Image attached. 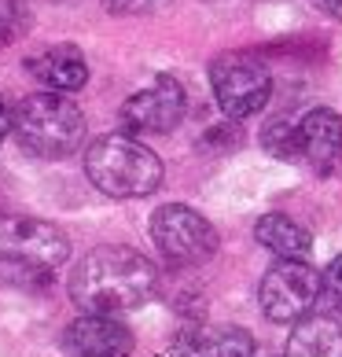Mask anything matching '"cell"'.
Returning a JSON list of instances; mask_svg holds the SVG:
<instances>
[{"mask_svg":"<svg viewBox=\"0 0 342 357\" xmlns=\"http://www.w3.org/2000/svg\"><path fill=\"white\" fill-rule=\"evenodd\" d=\"M11 133L37 158H67L85 144V114L70 96L33 92L11 111Z\"/></svg>","mask_w":342,"mask_h":357,"instance_id":"4","label":"cell"},{"mask_svg":"<svg viewBox=\"0 0 342 357\" xmlns=\"http://www.w3.org/2000/svg\"><path fill=\"white\" fill-rule=\"evenodd\" d=\"M320 295L342 302V255H339L332 266H327V273L320 276Z\"/></svg>","mask_w":342,"mask_h":357,"instance_id":"17","label":"cell"},{"mask_svg":"<svg viewBox=\"0 0 342 357\" xmlns=\"http://www.w3.org/2000/svg\"><path fill=\"white\" fill-rule=\"evenodd\" d=\"M67 291L77 310L96 317H118L151 302L159 291V273L148 255L133 247H96L74 266Z\"/></svg>","mask_w":342,"mask_h":357,"instance_id":"1","label":"cell"},{"mask_svg":"<svg viewBox=\"0 0 342 357\" xmlns=\"http://www.w3.org/2000/svg\"><path fill=\"white\" fill-rule=\"evenodd\" d=\"M70 258V240L52 221L0 214V276L11 284H45Z\"/></svg>","mask_w":342,"mask_h":357,"instance_id":"3","label":"cell"},{"mask_svg":"<svg viewBox=\"0 0 342 357\" xmlns=\"http://www.w3.org/2000/svg\"><path fill=\"white\" fill-rule=\"evenodd\" d=\"M291 162H302L317 177L342 169V118L332 107H313L291 122Z\"/></svg>","mask_w":342,"mask_h":357,"instance_id":"9","label":"cell"},{"mask_svg":"<svg viewBox=\"0 0 342 357\" xmlns=\"http://www.w3.org/2000/svg\"><path fill=\"white\" fill-rule=\"evenodd\" d=\"M254 240L280 258H306L313 250V236L306 225H298L287 214H265L254 225Z\"/></svg>","mask_w":342,"mask_h":357,"instance_id":"14","label":"cell"},{"mask_svg":"<svg viewBox=\"0 0 342 357\" xmlns=\"http://www.w3.org/2000/svg\"><path fill=\"white\" fill-rule=\"evenodd\" d=\"M210 85H214L221 114L232 118V122L258 114L272 96V74L251 52H221L210 63Z\"/></svg>","mask_w":342,"mask_h":357,"instance_id":"5","label":"cell"},{"mask_svg":"<svg viewBox=\"0 0 342 357\" xmlns=\"http://www.w3.org/2000/svg\"><path fill=\"white\" fill-rule=\"evenodd\" d=\"M283 357H342V328L324 313H309L295 324Z\"/></svg>","mask_w":342,"mask_h":357,"instance_id":"13","label":"cell"},{"mask_svg":"<svg viewBox=\"0 0 342 357\" xmlns=\"http://www.w3.org/2000/svg\"><path fill=\"white\" fill-rule=\"evenodd\" d=\"M45 4H63V0H45Z\"/></svg>","mask_w":342,"mask_h":357,"instance_id":"20","label":"cell"},{"mask_svg":"<svg viewBox=\"0 0 342 357\" xmlns=\"http://www.w3.org/2000/svg\"><path fill=\"white\" fill-rule=\"evenodd\" d=\"M30 30V8L22 0H0V48L15 45Z\"/></svg>","mask_w":342,"mask_h":357,"instance_id":"15","label":"cell"},{"mask_svg":"<svg viewBox=\"0 0 342 357\" xmlns=\"http://www.w3.org/2000/svg\"><path fill=\"white\" fill-rule=\"evenodd\" d=\"M85 174L111 199H143L162 188V158L137 137L103 133L85 148Z\"/></svg>","mask_w":342,"mask_h":357,"instance_id":"2","label":"cell"},{"mask_svg":"<svg viewBox=\"0 0 342 357\" xmlns=\"http://www.w3.org/2000/svg\"><path fill=\"white\" fill-rule=\"evenodd\" d=\"M63 350L70 357H129L133 354V332L114 317L85 313L67 328Z\"/></svg>","mask_w":342,"mask_h":357,"instance_id":"10","label":"cell"},{"mask_svg":"<svg viewBox=\"0 0 342 357\" xmlns=\"http://www.w3.org/2000/svg\"><path fill=\"white\" fill-rule=\"evenodd\" d=\"M26 70L41 85H48V92H59V96H70V92H77L88 82V63L81 56V48H74V45L45 48L41 56L26 59Z\"/></svg>","mask_w":342,"mask_h":357,"instance_id":"12","label":"cell"},{"mask_svg":"<svg viewBox=\"0 0 342 357\" xmlns=\"http://www.w3.org/2000/svg\"><path fill=\"white\" fill-rule=\"evenodd\" d=\"M151 240L159 255L173 266H199L217 255V232L199 210L184 203H166L151 214Z\"/></svg>","mask_w":342,"mask_h":357,"instance_id":"6","label":"cell"},{"mask_svg":"<svg viewBox=\"0 0 342 357\" xmlns=\"http://www.w3.org/2000/svg\"><path fill=\"white\" fill-rule=\"evenodd\" d=\"M317 8L324 11V15H332V19L342 22V0H317Z\"/></svg>","mask_w":342,"mask_h":357,"instance_id":"18","label":"cell"},{"mask_svg":"<svg viewBox=\"0 0 342 357\" xmlns=\"http://www.w3.org/2000/svg\"><path fill=\"white\" fill-rule=\"evenodd\" d=\"M180 357H258V342L247 328L235 324H199L192 321L177 335Z\"/></svg>","mask_w":342,"mask_h":357,"instance_id":"11","label":"cell"},{"mask_svg":"<svg viewBox=\"0 0 342 357\" xmlns=\"http://www.w3.org/2000/svg\"><path fill=\"white\" fill-rule=\"evenodd\" d=\"M8 129H11V111H8V103H4V96H0V144H4V137H8Z\"/></svg>","mask_w":342,"mask_h":357,"instance_id":"19","label":"cell"},{"mask_svg":"<svg viewBox=\"0 0 342 357\" xmlns=\"http://www.w3.org/2000/svg\"><path fill=\"white\" fill-rule=\"evenodd\" d=\"M184 111H188V96H184V85L173 74H159L148 89L133 92L122 103V133L125 137H159L169 129L180 126Z\"/></svg>","mask_w":342,"mask_h":357,"instance_id":"8","label":"cell"},{"mask_svg":"<svg viewBox=\"0 0 342 357\" xmlns=\"http://www.w3.org/2000/svg\"><path fill=\"white\" fill-rule=\"evenodd\" d=\"M261 313L276 324H298L320 302V273L306 258H283L261 276Z\"/></svg>","mask_w":342,"mask_h":357,"instance_id":"7","label":"cell"},{"mask_svg":"<svg viewBox=\"0 0 342 357\" xmlns=\"http://www.w3.org/2000/svg\"><path fill=\"white\" fill-rule=\"evenodd\" d=\"M169 0H103V8L111 11V15H155V11H162Z\"/></svg>","mask_w":342,"mask_h":357,"instance_id":"16","label":"cell"}]
</instances>
